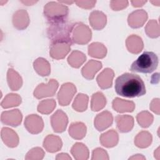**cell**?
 <instances>
[{"instance_id":"21","label":"cell","mask_w":160,"mask_h":160,"mask_svg":"<svg viewBox=\"0 0 160 160\" xmlns=\"http://www.w3.org/2000/svg\"><path fill=\"white\" fill-rule=\"evenodd\" d=\"M128 50L132 54H138L143 49V42L142 39L137 36L132 34L129 36L126 41Z\"/></svg>"},{"instance_id":"31","label":"cell","mask_w":160,"mask_h":160,"mask_svg":"<svg viewBox=\"0 0 160 160\" xmlns=\"http://www.w3.org/2000/svg\"><path fill=\"white\" fill-rule=\"evenodd\" d=\"M86 56L84 53L79 51H74L69 56L68 62L73 68H79L86 61Z\"/></svg>"},{"instance_id":"41","label":"cell","mask_w":160,"mask_h":160,"mask_svg":"<svg viewBox=\"0 0 160 160\" xmlns=\"http://www.w3.org/2000/svg\"><path fill=\"white\" fill-rule=\"evenodd\" d=\"M159 99L156 98L154 99L151 104H150V109L157 114H159Z\"/></svg>"},{"instance_id":"23","label":"cell","mask_w":160,"mask_h":160,"mask_svg":"<svg viewBox=\"0 0 160 160\" xmlns=\"http://www.w3.org/2000/svg\"><path fill=\"white\" fill-rule=\"evenodd\" d=\"M101 144L106 148H112L115 146L118 142V134L116 131L111 129L103 133L100 136Z\"/></svg>"},{"instance_id":"19","label":"cell","mask_w":160,"mask_h":160,"mask_svg":"<svg viewBox=\"0 0 160 160\" xmlns=\"http://www.w3.org/2000/svg\"><path fill=\"white\" fill-rule=\"evenodd\" d=\"M62 145L61 138L53 134L48 135L44 140L43 146L49 152H55L61 149Z\"/></svg>"},{"instance_id":"40","label":"cell","mask_w":160,"mask_h":160,"mask_svg":"<svg viewBox=\"0 0 160 160\" xmlns=\"http://www.w3.org/2000/svg\"><path fill=\"white\" fill-rule=\"evenodd\" d=\"M96 1H75L77 5L81 8H85V9H90L94 7V4H96Z\"/></svg>"},{"instance_id":"27","label":"cell","mask_w":160,"mask_h":160,"mask_svg":"<svg viewBox=\"0 0 160 160\" xmlns=\"http://www.w3.org/2000/svg\"><path fill=\"white\" fill-rule=\"evenodd\" d=\"M33 66L36 72L41 76H48L51 72V66L49 62L42 58H39L35 60Z\"/></svg>"},{"instance_id":"1","label":"cell","mask_w":160,"mask_h":160,"mask_svg":"<svg viewBox=\"0 0 160 160\" xmlns=\"http://www.w3.org/2000/svg\"><path fill=\"white\" fill-rule=\"evenodd\" d=\"M116 92L126 98H136L146 94V88L142 79L136 74L124 73L115 80Z\"/></svg>"},{"instance_id":"29","label":"cell","mask_w":160,"mask_h":160,"mask_svg":"<svg viewBox=\"0 0 160 160\" xmlns=\"http://www.w3.org/2000/svg\"><path fill=\"white\" fill-rule=\"evenodd\" d=\"M106 99L104 94L101 92H97L92 94L91 102V108L93 111H98L104 108Z\"/></svg>"},{"instance_id":"28","label":"cell","mask_w":160,"mask_h":160,"mask_svg":"<svg viewBox=\"0 0 160 160\" xmlns=\"http://www.w3.org/2000/svg\"><path fill=\"white\" fill-rule=\"evenodd\" d=\"M107 53L106 48L100 42H92L88 46V54L90 56L102 59Z\"/></svg>"},{"instance_id":"18","label":"cell","mask_w":160,"mask_h":160,"mask_svg":"<svg viewBox=\"0 0 160 160\" xmlns=\"http://www.w3.org/2000/svg\"><path fill=\"white\" fill-rule=\"evenodd\" d=\"M117 128L121 132H128L134 126V118L129 115H118L115 118Z\"/></svg>"},{"instance_id":"16","label":"cell","mask_w":160,"mask_h":160,"mask_svg":"<svg viewBox=\"0 0 160 160\" xmlns=\"http://www.w3.org/2000/svg\"><path fill=\"white\" fill-rule=\"evenodd\" d=\"M114 76V71L111 69L106 68L104 69L96 78V81L99 86L102 89L111 88L112 86Z\"/></svg>"},{"instance_id":"3","label":"cell","mask_w":160,"mask_h":160,"mask_svg":"<svg viewBox=\"0 0 160 160\" xmlns=\"http://www.w3.org/2000/svg\"><path fill=\"white\" fill-rule=\"evenodd\" d=\"M158 58L151 51H145L132 62L131 71L141 73H151L158 67Z\"/></svg>"},{"instance_id":"15","label":"cell","mask_w":160,"mask_h":160,"mask_svg":"<svg viewBox=\"0 0 160 160\" xmlns=\"http://www.w3.org/2000/svg\"><path fill=\"white\" fill-rule=\"evenodd\" d=\"M102 68V63L96 60H90L82 68L81 73L84 78L88 80L94 78L96 72Z\"/></svg>"},{"instance_id":"17","label":"cell","mask_w":160,"mask_h":160,"mask_svg":"<svg viewBox=\"0 0 160 160\" xmlns=\"http://www.w3.org/2000/svg\"><path fill=\"white\" fill-rule=\"evenodd\" d=\"M89 23L92 28L96 30H101L104 28L106 24V16L101 11H92L89 18Z\"/></svg>"},{"instance_id":"13","label":"cell","mask_w":160,"mask_h":160,"mask_svg":"<svg viewBox=\"0 0 160 160\" xmlns=\"http://www.w3.org/2000/svg\"><path fill=\"white\" fill-rule=\"evenodd\" d=\"M113 121L112 114L105 111L98 114L94 119V127L99 131H102L111 126Z\"/></svg>"},{"instance_id":"24","label":"cell","mask_w":160,"mask_h":160,"mask_svg":"<svg viewBox=\"0 0 160 160\" xmlns=\"http://www.w3.org/2000/svg\"><path fill=\"white\" fill-rule=\"evenodd\" d=\"M7 80L9 87L12 91H18L22 84V80L20 75L11 68L8 71Z\"/></svg>"},{"instance_id":"11","label":"cell","mask_w":160,"mask_h":160,"mask_svg":"<svg viewBox=\"0 0 160 160\" xmlns=\"http://www.w3.org/2000/svg\"><path fill=\"white\" fill-rule=\"evenodd\" d=\"M71 45L68 42H58L51 44L49 54L56 59H61L65 58L71 50Z\"/></svg>"},{"instance_id":"30","label":"cell","mask_w":160,"mask_h":160,"mask_svg":"<svg viewBox=\"0 0 160 160\" xmlns=\"http://www.w3.org/2000/svg\"><path fill=\"white\" fill-rule=\"evenodd\" d=\"M152 136L148 131H141L134 138L135 145L140 148H146L152 142Z\"/></svg>"},{"instance_id":"2","label":"cell","mask_w":160,"mask_h":160,"mask_svg":"<svg viewBox=\"0 0 160 160\" xmlns=\"http://www.w3.org/2000/svg\"><path fill=\"white\" fill-rule=\"evenodd\" d=\"M74 24L66 20L49 23L47 34L51 41V44L58 42L73 43L72 32Z\"/></svg>"},{"instance_id":"37","label":"cell","mask_w":160,"mask_h":160,"mask_svg":"<svg viewBox=\"0 0 160 160\" xmlns=\"http://www.w3.org/2000/svg\"><path fill=\"white\" fill-rule=\"evenodd\" d=\"M44 156V152L40 148H34L31 149L26 154L25 159H42Z\"/></svg>"},{"instance_id":"12","label":"cell","mask_w":160,"mask_h":160,"mask_svg":"<svg viewBox=\"0 0 160 160\" xmlns=\"http://www.w3.org/2000/svg\"><path fill=\"white\" fill-rule=\"evenodd\" d=\"M148 19V14L143 9H138L131 12L128 18L129 26L132 28L142 27Z\"/></svg>"},{"instance_id":"26","label":"cell","mask_w":160,"mask_h":160,"mask_svg":"<svg viewBox=\"0 0 160 160\" xmlns=\"http://www.w3.org/2000/svg\"><path fill=\"white\" fill-rule=\"evenodd\" d=\"M71 152L77 160H86L89 158V150L81 142H76L71 148Z\"/></svg>"},{"instance_id":"10","label":"cell","mask_w":160,"mask_h":160,"mask_svg":"<svg viewBox=\"0 0 160 160\" xmlns=\"http://www.w3.org/2000/svg\"><path fill=\"white\" fill-rule=\"evenodd\" d=\"M22 118L21 111L18 109H12L11 111H4L1 114V122L6 125L16 127L19 126Z\"/></svg>"},{"instance_id":"14","label":"cell","mask_w":160,"mask_h":160,"mask_svg":"<svg viewBox=\"0 0 160 160\" xmlns=\"http://www.w3.org/2000/svg\"><path fill=\"white\" fill-rule=\"evenodd\" d=\"M12 24L14 28L18 30L26 29L29 24V18L26 10L17 11L12 16Z\"/></svg>"},{"instance_id":"5","label":"cell","mask_w":160,"mask_h":160,"mask_svg":"<svg viewBox=\"0 0 160 160\" xmlns=\"http://www.w3.org/2000/svg\"><path fill=\"white\" fill-rule=\"evenodd\" d=\"M91 36L92 32L88 26L81 22L74 24L72 32L73 42L82 45L87 44L91 40Z\"/></svg>"},{"instance_id":"25","label":"cell","mask_w":160,"mask_h":160,"mask_svg":"<svg viewBox=\"0 0 160 160\" xmlns=\"http://www.w3.org/2000/svg\"><path fill=\"white\" fill-rule=\"evenodd\" d=\"M86 133V126L81 122L72 123L69 128V135L75 139H81Z\"/></svg>"},{"instance_id":"36","label":"cell","mask_w":160,"mask_h":160,"mask_svg":"<svg viewBox=\"0 0 160 160\" xmlns=\"http://www.w3.org/2000/svg\"><path fill=\"white\" fill-rule=\"evenodd\" d=\"M137 121L141 127L148 128L153 121V116L148 111H142L137 115Z\"/></svg>"},{"instance_id":"34","label":"cell","mask_w":160,"mask_h":160,"mask_svg":"<svg viewBox=\"0 0 160 160\" xmlns=\"http://www.w3.org/2000/svg\"><path fill=\"white\" fill-rule=\"evenodd\" d=\"M56 108V101L54 99H46L41 101L38 106V111L41 114H48L51 113Z\"/></svg>"},{"instance_id":"43","label":"cell","mask_w":160,"mask_h":160,"mask_svg":"<svg viewBox=\"0 0 160 160\" xmlns=\"http://www.w3.org/2000/svg\"><path fill=\"white\" fill-rule=\"evenodd\" d=\"M146 2V1H131V3L132 4L133 6L134 7H139V6H142L144 3Z\"/></svg>"},{"instance_id":"32","label":"cell","mask_w":160,"mask_h":160,"mask_svg":"<svg viewBox=\"0 0 160 160\" xmlns=\"http://www.w3.org/2000/svg\"><path fill=\"white\" fill-rule=\"evenodd\" d=\"M88 100L89 98L86 94H78L72 103L73 109L78 112L86 111L88 108Z\"/></svg>"},{"instance_id":"4","label":"cell","mask_w":160,"mask_h":160,"mask_svg":"<svg viewBox=\"0 0 160 160\" xmlns=\"http://www.w3.org/2000/svg\"><path fill=\"white\" fill-rule=\"evenodd\" d=\"M44 14L49 23L66 20L68 14L67 6L56 2H49L44 8Z\"/></svg>"},{"instance_id":"44","label":"cell","mask_w":160,"mask_h":160,"mask_svg":"<svg viewBox=\"0 0 160 160\" xmlns=\"http://www.w3.org/2000/svg\"><path fill=\"white\" fill-rule=\"evenodd\" d=\"M129 159H145V158L141 156V154H136V156H132V157L130 158Z\"/></svg>"},{"instance_id":"42","label":"cell","mask_w":160,"mask_h":160,"mask_svg":"<svg viewBox=\"0 0 160 160\" xmlns=\"http://www.w3.org/2000/svg\"><path fill=\"white\" fill-rule=\"evenodd\" d=\"M56 159H71V158L66 153L58 154L56 158Z\"/></svg>"},{"instance_id":"38","label":"cell","mask_w":160,"mask_h":160,"mask_svg":"<svg viewBox=\"0 0 160 160\" xmlns=\"http://www.w3.org/2000/svg\"><path fill=\"white\" fill-rule=\"evenodd\" d=\"M92 159H109L107 152L102 148L94 149L92 154Z\"/></svg>"},{"instance_id":"33","label":"cell","mask_w":160,"mask_h":160,"mask_svg":"<svg viewBox=\"0 0 160 160\" xmlns=\"http://www.w3.org/2000/svg\"><path fill=\"white\" fill-rule=\"evenodd\" d=\"M21 102V97L17 94H8L1 102V105L3 108H9L17 106Z\"/></svg>"},{"instance_id":"35","label":"cell","mask_w":160,"mask_h":160,"mask_svg":"<svg viewBox=\"0 0 160 160\" xmlns=\"http://www.w3.org/2000/svg\"><path fill=\"white\" fill-rule=\"evenodd\" d=\"M145 32L146 34L151 38H156L159 36V27L156 20H150L145 27Z\"/></svg>"},{"instance_id":"20","label":"cell","mask_w":160,"mask_h":160,"mask_svg":"<svg viewBox=\"0 0 160 160\" xmlns=\"http://www.w3.org/2000/svg\"><path fill=\"white\" fill-rule=\"evenodd\" d=\"M1 138L4 143L10 148L16 147L19 143V138L17 134L8 128H2Z\"/></svg>"},{"instance_id":"7","label":"cell","mask_w":160,"mask_h":160,"mask_svg":"<svg viewBox=\"0 0 160 160\" xmlns=\"http://www.w3.org/2000/svg\"><path fill=\"white\" fill-rule=\"evenodd\" d=\"M76 92V88L73 84L71 82L63 84L58 94V99L59 104L61 106H68Z\"/></svg>"},{"instance_id":"9","label":"cell","mask_w":160,"mask_h":160,"mask_svg":"<svg viewBox=\"0 0 160 160\" xmlns=\"http://www.w3.org/2000/svg\"><path fill=\"white\" fill-rule=\"evenodd\" d=\"M24 126L30 133L38 134L43 129L44 122L40 116L37 114H31L25 118Z\"/></svg>"},{"instance_id":"6","label":"cell","mask_w":160,"mask_h":160,"mask_svg":"<svg viewBox=\"0 0 160 160\" xmlns=\"http://www.w3.org/2000/svg\"><path fill=\"white\" fill-rule=\"evenodd\" d=\"M58 88V82L55 79H51L48 84L41 83L39 84L34 91V96L37 99L52 96Z\"/></svg>"},{"instance_id":"8","label":"cell","mask_w":160,"mask_h":160,"mask_svg":"<svg viewBox=\"0 0 160 160\" xmlns=\"http://www.w3.org/2000/svg\"><path fill=\"white\" fill-rule=\"evenodd\" d=\"M51 123L54 132H62L65 131L68 119L66 114L61 109H58L51 117Z\"/></svg>"},{"instance_id":"39","label":"cell","mask_w":160,"mask_h":160,"mask_svg":"<svg viewBox=\"0 0 160 160\" xmlns=\"http://www.w3.org/2000/svg\"><path fill=\"white\" fill-rule=\"evenodd\" d=\"M128 5V1H111V8L114 11H119Z\"/></svg>"},{"instance_id":"22","label":"cell","mask_w":160,"mask_h":160,"mask_svg":"<svg viewBox=\"0 0 160 160\" xmlns=\"http://www.w3.org/2000/svg\"><path fill=\"white\" fill-rule=\"evenodd\" d=\"M112 108L117 112L121 113L132 112L135 108V104L132 101L116 98L112 101Z\"/></svg>"}]
</instances>
